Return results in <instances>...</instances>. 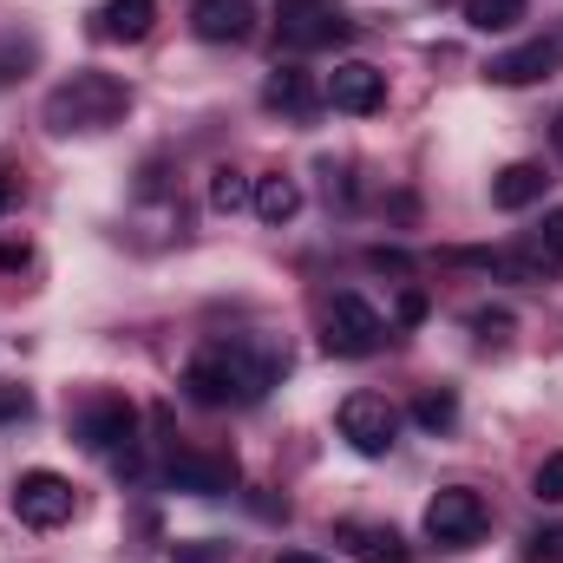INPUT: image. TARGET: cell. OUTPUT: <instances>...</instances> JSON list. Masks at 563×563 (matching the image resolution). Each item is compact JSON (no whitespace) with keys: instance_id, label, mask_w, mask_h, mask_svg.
Returning a JSON list of instances; mask_svg holds the SVG:
<instances>
[{"instance_id":"obj_1","label":"cell","mask_w":563,"mask_h":563,"mask_svg":"<svg viewBox=\"0 0 563 563\" xmlns=\"http://www.w3.org/2000/svg\"><path fill=\"white\" fill-rule=\"evenodd\" d=\"M282 374V354L256 347V341H210L190 354L184 367V394L197 407H256Z\"/></svg>"},{"instance_id":"obj_2","label":"cell","mask_w":563,"mask_h":563,"mask_svg":"<svg viewBox=\"0 0 563 563\" xmlns=\"http://www.w3.org/2000/svg\"><path fill=\"white\" fill-rule=\"evenodd\" d=\"M125 112H132V86L112 73H73L66 86L46 92V132H59V139L112 132V125H125Z\"/></svg>"},{"instance_id":"obj_3","label":"cell","mask_w":563,"mask_h":563,"mask_svg":"<svg viewBox=\"0 0 563 563\" xmlns=\"http://www.w3.org/2000/svg\"><path fill=\"white\" fill-rule=\"evenodd\" d=\"M321 347L341 354V361H367V354H380V347H387V321H380V308L361 301V295H334L328 314H321Z\"/></svg>"},{"instance_id":"obj_4","label":"cell","mask_w":563,"mask_h":563,"mask_svg":"<svg viewBox=\"0 0 563 563\" xmlns=\"http://www.w3.org/2000/svg\"><path fill=\"white\" fill-rule=\"evenodd\" d=\"M79 445L86 452H106V459H119L125 472H139V407L132 400H119V394H106V400H92L86 413H79Z\"/></svg>"},{"instance_id":"obj_5","label":"cell","mask_w":563,"mask_h":563,"mask_svg":"<svg viewBox=\"0 0 563 563\" xmlns=\"http://www.w3.org/2000/svg\"><path fill=\"white\" fill-rule=\"evenodd\" d=\"M73 511H79L73 478H59V472H20V485H13V518H20L26 531H59V525H73Z\"/></svg>"},{"instance_id":"obj_6","label":"cell","mask_w":563,"mask_h":563,"mask_svg":"<svg viewBox=\"0 0 563 563\" xmlns=\"http://www.w3.org/2000/svg\"><path fill=\"white\" fill-rule=\"evenodd\" d=\"M426 538L439 551H472L485 538V498L472 485H445L432 505H426Z\"/></svg>"},{"instance_id":"obj_7","label":"cell","mask_w":563,"mask_h":563,"mask_svg":"<svg viewBox=\"0 0 563 563\" xmlns=\"http://www.w3.org/2000/svg\"><path fill=\"white\" fill-rule=\"evenodd\" d=\"M334 426H341V439H347L361 459H387V452L400 445V413H394L380 394H347L341 413H334Z\"/></svg>"},{"instance_id":"obj_8","label":"cell","mask_w":563,"mask_h":563,"mask_svg":"<svg viewBox=\"0 0 563 563\" xmlns=\"http://www.w3.org/2000/svg\"><path fill=\"white\" fill-rule=\"evenodd\" d=\"M276 26L282 46H295V53H314V46H334V40L354 33L341 0H276Z\"/></svg>"},{"instance_id":"obj_9","label":"cell","mask_w":563,"mask_h":563,"mask_svg":"<svg viewBox=\"0 0 563 563\" xmlns=\"http://www.w3.org/2000/svg\"><path fill=\"white\" fill-rule=\"evenodd\" d=\"M164 478H170L177 492H190V498H223V492H236V459L170 445V452H164Z\"/></svg>"},{"instance_id":"obj_10","label":"cell","mask_w":563,"mask_h":563,"mask_svg":"<svg viewBox=\"0 0 563 563\" xmlns=\"http://www.w3.org/2000/svg\"><path fill=\"white\" fill-rule=\"evenodd\" d=\"M328 106H334V112H354V119L380 112V106H387V73H374L367 59L334 66V73H328Z\"/></svg>"},{"instance_id":"obj_11","label":"cell","mask_w":563,"mask_h":563,"mask_svg":"<svg viewBox=\"0 0 563 563\" xmlns=\"http://www.w3.org/2000/svg\"><path fill=\"white\" fill-rule=\"evenodd\" d=\"M190 33L210 46H236L256 33V0H190Z\"/></svg>"},{"instance_id":"obj_12","label":"cell","mask_w":563,"mask_h":563,"mask_svg":"<svg viewBox=\"0 0 563 563\" xmlns=\"http://www.w3.org/2000/svg\"><path fill=\"white\" fill-rule=\"evenodd\" d=\"M558 66H563L558 40H525V46L498 53V59L485 66V79H492V86H538V79H551Z\"/></svg>"},{"instance_id":"obj_13","label":"cell","mask_w":563,"mask_h":563,"mask_svg":"<svg viewBox=\"0 0 563 563\" xmlns=\"http://www.w3.org/2000/svg\"><path fill=\"white\" fill-rule=\"evenodd\" d=\"M334 544H347L354 563H413V544H407L394 525H341Z\"/></svg>"},{"instance_id":"obj_14","label":"cell","mask_w":563,"mask_h":563,"mask_svg":"<svg viewBox=\"0 0 563 563\" xmlns=\"http://www.w3.org/2000/svg\"><path fill=\"white\" fill-rule=\"evenodd\" d=\"M263 106H269V112H282V119H314L321 92H314V79H308L301 66H276V73L263 79Z\"/></svg>"},{"instance_id":"obj_15","label":"cell","mask_w":563,"mask_h":563,"mask_svg":"<svg viewBox=\"0 0 563 563\" xmlns=\"http://www.w3.org/2000/svg\"><path fill=\"white\" fill-rule=\"evenodd\" d=\"M157 26V0H106L92 13V33L99 40H144Z\"/></svg>"},{"instance_id":"obj_16","label":"cell","mask_w":563,"mask_h":563,"mask_svg":"<svg viewBox=\"0 0 563 563\" xmlns=\"http://www.w3.org/2000/svg\"><path fill=\"white\" fill-rule=\"evenodd\" d=\"M544 184H551L544 164H505V170L492 177V203H498V210H531V203L544 197Z\"/></svg>"},{"instance_id":"obj_17","label":"cell","mask_w":563,"mask_h":563,"mask_svg":"<svg viewBox=\"0 0 563 563\" xmlns=\"http://www.w3.org/2000/svg\"><path fill=\"white\" fill-rule=\"evenodd\" d=\"M256 217L263 223H295V210H301V184L295 177H282V170H269V177H256Z\"/></svg>"},{"instance_id":"obj_18","label":"cell","mask_w":563,"mask_h":563,"mask_svg":"<svg viewBox=\"0 0 563 563\" xmlns=\"http://www.w3.org/2000/svg\"><path fill=\"white\" fill-rule=\"evenodd\" d=\"M33 66H40V40L33 33H0V86L26 79Z\"/></svg>"},{"instance_id":"obj_19","label":"cell","mask_w":563,"mask_h":563,"mask_svg":"<svg viewBox=\"0 0 563 563\" xmlns=\"http://www.w3.org/2000/svg\"><path fill=\"white\" fill-rule=\"evenodd\" d=\"M413 420H420L426 432H452V426H459V394H452V387H426L420 400H413Z\"/></svg>"},{"instance_id":"obj_20","label":"cell","mask_w":563,"mask_h":563,"mask_svg":"<svg viewBox=\"0 0 563 563\" xmlns=\"http://www.w3.org/2000/svg\"><path fill=\"white\" fill-rule=\"evenodd\" d=\"M250 197H256V184H250L243 170H230V164H223V170H210V210L236 217V210H243Z\"/></svg>"},{"instance_id":"obj_21","label":"cell","mask_w":563,"mask_h":563,"mask_svg":"<svg viewBox=\"0 0 563 563\" xmlns=\"http://www.w3.org/2000/svg\"><path fill=\"white\" fill-rule=\"evenodd\" d=\"M465 20L478 33H511L525 20V0H465Z\"/></svg>"},{"instance_id":"obj_22","label":"cell","mask_w":563,"mask_h":563,"mask_svg":"<svg viewBox=\"0 0 563 563\" xmlns=\"http://www.w3.org/2000/svg\"><path fill=\"white\" fill-rule=\"evenodd\" d=\"M511 328H518V321H511L505 308H478V314H472V334H478L485 347H505V341H511Z\"/></svg>"},{"instance_id":"obj_23","label":"cell","mask_w":563,"mask_h":563,"mask_svg":"<svg viewBox=\"0 0 563 563\" xmlns=\"http://www.w3.org/2000/svg\"><path fill=\"white\" fill-rule=\"evenodd\" d=\"M531 485H538V498H544V505H563V452H551V459L538 465V478H531Z\"/></svg>"},{"instance_id":"obj_24","label":"cell","mask_w":563,"mask_h":563,"mask_svg":"<svg viewBox=\"0 0 563 563\" xmlns=\"http://www.w3.org/2000/svg\"><path fill=\"white\" fill-rule=\"evenodd\" d=\"M538 256L558 269L563 263V210H544V230H538Z\"/></svg>"},{"instance_id":"obj_25","label":"cell","mask_w":563,"mask_h":563,"mask_svg":"<svg viewBox=\"0 0 563 563\" xmlns=\"http://www.w3.org/2000/svg\"><path fill=\"white\" fill-rule=\"evenodd\" d=\"M525 558L531 563H563V531H531V538H525Z\"/></svg>"},{"instance_id":"obj_26","label":"cell","mask_w":563,"mask_h":563,"mask_svg":"<svg viewBox=\"0 0 563 563\" xmlns=\"http://www.w3.org/2000/svg\"><path fill=\"white\" fill-rule=\"evenodd\" d=\"M367 269H380V276H407L413 256H407V250H367Z\"/></svg>"},{"instance_id":"obj_27","label":"cell","mask_w":563,"mask_h":563,"mask_svg":"<svg viewBox=\"0 0 563 563\" xmlns=\"http://www.w3.org/2000/svg\"><path fill=\"white\" fill-rule=\"evenodd\" d=\"M0 420H33V394L26 387H0Z\"/></svg>"},{"instance_id":"obj_28","label":"cell","mask_w":563,"mask_h":563,"mask_svg":"<svg viewBox=\"0 0 563 563\" xmlns=\"http://www.w3.org/2000/svg\"><path fill=\"white\" fill-rule=\"evenodd\" d=\"M413 321H426V295H420V288H407V295H400V328H413Z\"/></svg>"},{"instance_id":"obj_29","label":"cell","mask_w":563,"mask_h":563,"mask_svg":"<svg viewBox=\"0 0 563 563\" xmlns=\"http://www.w3.org/2000/svg\"><path fill=\"white\" fill-rule=\"evenodd\" d=\"M0 269H26V243H0Z\"/></svg>"},{"instance_id":"obj_30","label":"cell","mask_w":563,"mask_h":563,"mask_svg":"<svg viewBox=\"0 0 563 563\" xmlns=\"http://www.w3.org/2000/svg\"><path fill=\"white\" fill-rule=\"evenodd\" d=\"M13 210V170H0V217Z\"/></svg>"},{"instance_id":"obj_31","label":"cell","mask_w":563,"mask_h":563,"mask_svg":"<svg viewBox=\"0 0 563 563\" xmlns=\"http://www.w3.org/2000/svg\"><path fill=\"white\" fill-rule=\"evenodd\" d=\"M276 563H328V558H314V551H282Z\"/></svg>"},{"instance_id":"obj_32","label":"cell","mask_w":563,"mask_h":563,"mask_svg":"<svg viewBox=\"0 0 563 563\" xmlns=\"http://www.w3.org/2000/svg\"><path fill=\"white\" fill-rule=\"evenodd\" d=\"M551 144H558V157H563V112H558V125H551Z\"/></svg>"}]
</instances>
